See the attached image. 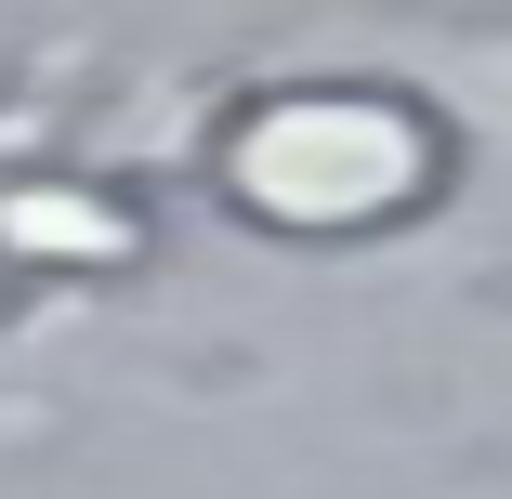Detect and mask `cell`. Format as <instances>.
<instances>
[{"label": "cell", "instance_id": "7a4b0ae2", "mask_svg": "<svg viewBox=\"0 0 512 499\" xmlns=\"http://www.w3.org/2000/svg\"><path fill=\"white\" fill-rule=\"evenodd\" d=\"M0 250L14 263H119L132 211H106L92 184H0Z\"/></svg>", "mask_w": 512, "mask_h": 499}, {"label": "cell", "instance_id": "6da1fadb", "mask_svg": "<svg viewBox=\"0 0 512 499\" xmlns=\"http://www.w3.org/2000/svg\"><path fill=\"white\" fill-rule=\"evenodd\" d=\"M447 171V132L407 106V92H276L224 132V197L250 224H289V237H355V224H394L421 211Z\"/></svg>", "mask_w": 512, "mask_h": 499}]
</instances>
